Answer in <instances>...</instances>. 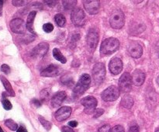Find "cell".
<instances>
[{
  "label": "cell",
  "instance_id": "43",
  "mask_svg": "<svg viewBox=\"0 0 159 132\" xmlns=\"http://www.w3.org/2000/svg\"><path fill=\"white\" fill-rule=\"evenodd\" d=\"M157 83H158V85H159V75L158 76V78H157Z\"/></svg>",
  "mask_w": 159,
  "mask_h": 132
},
{
  "label": "cell",
  "instance_id": "34",
  "mask_svg": "<svg viewBox=\"0 0 159 132\" xmlns=\"http://www.w3.org/2000/svg\"><path fill=\"white\" fill-rule=\"evenodd\" d=\"M104 113V110L102 109H96L94 112V118H98L102 116Z\"/></svg>",
  "mask_w": 159,
  "mask_h": 132
},
{
  "label": "cell",
  "instance_id": "29",
  "mask_svg": "<svg viewBox=\"0 0 159 132\" xmlns=\"http://www.w3.org/2000/svg\"><path fill=\"white\" fill-rule=\"evenodd\" d=\"M63 6L65 9H74V6H75L77 1H63Z\"/></svg>",
  "mask_w": 159,
  "mask_h": 132
},
{
  "label": "cell",
  "instance_id": "6",
  "mask_svg": "<svg viewBox=\"0 0 159 132\" xmlns=\"http://www.w3.org/2000/svg\"><path fill=\"white\" fill-rule=\"evenodd\" d=\"M98 42H99V34L94 29H91L88 33L86 37L87 49L90 53L94 52L96 48H97Z\"/></svg>",
  "mask_w": 159,
  "mask_h": 132
},
{
  "label": "cell",
  "instance_id": "25",
  "mask_svg": "<svg viewBox=\"0 0 159 132\" xmlns=\"http://www.w3.org/2000/svg\"><path fill=\"white\" fill-rule=\"evenodd\" d=\"M5 125H6L8 128H9L12 130H17V129L19 128L16 123L14 122V121L11 119L6 120V121H5Z\"/></svg>",
  "mask_w": 159,
  "mask_h": 132
},
{
  "label": "cell",
  "instance_id": "8",
  "mask_svg": "<svg viewBox=\"0 0 159 132\" xmlns=\"http://www.w3.org/2000/svg\"><path fill=\"white\" fill-rule=\"evenodd\" d=\"M71 20L73 24L77 26H82L85 23V15L84 11L80 8H75L71 14Z\"/></svg>",
  "mask_w": 159,
  "mask_h": 132
},
{
  "label": "cell",
  "instance_id": "20",
  "mask_svg": "<svg viewBox=\"0 0 159 132\" xmlns=\"http://www.w3.org/2000/svg\"><path fill=\"white\" fill-rule=\"evenodd\" d=\"M36 15H37L36 11H32V12H30L27 17V21H26V29L30 33L34 34V35H35V32H34V21L36 17Z\"/></svg>",
  "mask_w": 159,
  "mask_h": 132
},
{
  "label": "cell",
  "instance_id": "5",
  "mask_svg": "<svg viewBox=\"0 0 159 132\" xmlns=\"http://www.w3.org/2000/svg\"><path fill=\"white\" fill-rule=\"evenodd\" d=\"M106 76V68L103 63H96L93 69V78L95 83L99 85L103 82Z\"/></svg>",
  "mask_w": 159,
  "mask_h": 132
},
{
  "label": "cell",
  "instance_id": "38",
  "mask_svg": "<svg viewBox=\"0 0 159 132\" xmlns=\"http://www.w3.org/2000/svg\"><path fill=\"white\" fill-rule=\"evenodd\" d=\"M32 103L34 104V105L36 107H40V106H41V103H40V101H39L38 99H32Z\"/></svg>",
  "mask_w": 159,
  "mask_h": 132
},
{
  "label": "cell",
  "instance_id": "36",
  "mask_svg": "<svg viewBox=\"0 0 159 132\" xmlns=\"http://www.w3.org/2000/svg\"><path fill=\"white\" fill-rule=\"evenodd\" d=\"M12 3L15 6H22L25 4L24 1H12Z\"/></svg>",
  "mask_w": 159,
  "mask_h": 132
},
{
  "label": "cell",
  "instance_id": "35",
  "mask_svg": "<svg viewBox=\"0 0 159 132\" xmlns=\"http://www.w3.org/2000/svg\"><path fill=\"white\" fill-rule=\"evenodd\" d=\"M1 71L4 72L5 74H9L10 72V68L7 65H2L1 66Z\"/></svg>",
  "mask_w": 159,
  "mask_h": 132
},
{
  "label": "cell",
  "instance_id": "7",
  "mask_svg": "<svg viewBox=\"0 0 159 132\" xmlns=\"http://www.w3.org/2000/svg\"><path fill=\"white\" fill-rule=\"evenodd\" d=\"M132 77L128 72H124L120 76L118 82L119 89L123 93H129L132 89Z\"/></svg>",
  "mask_w": 159,
  "mask_h": 132
},
{
  "label": "cell",
  "instance_id": "42",
  "mask_svg": "<svg viewBox=\"0 0 159 132\" xmlns=\"http://www.w3.org/2000/svg\"><path fill=\"white\" fill-rule=\"evenodd\" d=\"M2 6H3V1L0 0V16L2 14Z\"/></svg>",
  "mask_w": 159,
  "mask_h": 132
},
{
  "label": "cell",
  "instance_id": "28",
  "mask_svg": "<svg viewBox=\"0 0 159 132\" xmlns=\"http://www.w3.org/2000/svg\"><path fill=\"white\" fill-rule=\"evenodd\" d=\"M39 121H40V124L43 125V127H44L47 130H51V126L52 125H51V123L50 122V121H46V120H45L43 117H42V116H39Z\"/></svg>",
  "mask_w": 159,
  "mask_h": 132
},
{
  "label": "cell",
  "instance_id": "26",
  "mask_svg": "<svg viewBox=\"0 0 159 132\" xmlns=\"http://www.w3.org/2000/svg\"><path fill=\"white\" fill-rule=\"evenodd\" d=\"M61 82L62 83L65 84L66 85H69L71 86V85H73V80H72V77H71L70 75H65L63 77L61 78Z\"/></svg>",
  "mask_w": 159,
  "mask_h": 132
},
{
  "label": "cell",
  "instance_id": "16",
  "mask_svg": "<svg viewBox=\"0 0 159 132\" xmlns=\"http://www.w3.org/2000/svg\"><path fill=\"white\" fill-rule=\"evenodd\" d=\"M146 102L148 107L151 109L154 108L159 102V95L154 90L148 92L146 95Z\"/></svg>",
  "mask_w": 159,
  "mask_h": 132
},
{
  "label": "cell",
  "instance_id": "1",
  "mask_svg": "<svg viewBox=\"0 0 159 132\" xmlns=\"http://www.w3.org/2000/svg\"><path fill=\"white\" fill-rule=\"evenodd\" d=\"M120 47L119 40L114 37H109L102 42L100 46V53L104 55H109L118 50Z\"/></svg>",
  "mask_w": 159,
  "mask_h": 132
},
{
  "label": "cell",
  "instance_id": "22",
  "mask_svg": "<svg viewBox=\"0 0 159 132\" xmlns=\"http://www.w3.org/2000/svg\"><path fill=\"white\" fill-rule=\"evenodd\" d=\"M121 105L127 109H130L133 107L134 105V99L130 95H126L122 98L121 100Z\"/></svg>",
  "mask_w": 159,
  "mask_h": 132
},
{
  "label": "cell",
  "instance_id": "39",
  "mask_svg": "<svg viewBox=\"0 0 159 132\" xmlns=\"http://www.w3.org/2000/svg\"><path fill=\"white\" fill-rule=\"evenodd\" d=\"M129 132H139V128H138V126L136 125L132 126V127H130V129H129Z\"/></svg>",
  "mask_w": 159,
  "mask_h": 132
},
{
  "label": "cell",
  "instance_id": "19",
  "mask_svg": "<svg viewBox=\"0 0 159 132\" xmlns=\"http://www.w3.org/2000/svg\"><path fill=\"white\" fill-rule=\"evenodd\" d=\"M67 95L66 93L64 91H60L57 92V93H55L54 96L51 98V105L53 107H58L61 105V103L63 102V101L65 100V98H66Z\"/></svg>",
  "mask_w": 159,
  "mask_h": 132
},
{
  "label": "cell",
  "instance_id": "10",
  "mask_svg": "<svg viewBox=\"0 0 159 132\" xmlns=\"http://www.w3.org/2000/svg\"><path fill=\"white\" fill-rule=\"evenodd\" d=\"M9 26H10L11 30L15 34H24L26 32V23H25V22L22 19L16 18L12 20L10 22Z\"/></svg>",
  "mask_w": 159,
  "mask_h": 132
},
{
  "label": "cell",
  "instance_id": "23",
  "mask_svg": "<svg viewBox=\"0 0 159 132\" xmlns=\"http://www.w3.org/2000/svg\"><path fill=\"white\" fill-rule=\"evenodd\" d=\"M53 56H54V57L56 60L59 61L61 62V63H66V58H65V56L61 54V52L60 50H59L58 48H54V49L53 50Z\"/></svg>",
  "mask_w": 159,
  "mask_h": 132
},
{
  "label": "cell",
  "instance_id": "30",
  "mask_svg": "<svg viewBox=\"0 0 159 132\" xmlns=\"http://www.w3.org/2000/svg\"><path fill=\"white\" fill-rule=\"evenodd\" d=\"M40 98L43 101H46L50 96V89H44L42 90L40 93Z\"/></svg>",
  "mask_w": 159,
  "mask_h": 132
},
{
  "label": "cell",
  "instance_id": "24",
  "mask_svg": "<svg viewBox=\"0 0 159 132\" xmlns=\"http://www.w3.org/2000/svg\"><path fill=\"white\" fill-rule=\"evenodd\" d=\"M54 20H55L57 26H63L65 24V23H66L65 17L61 13H58L57 14V15H55V16H54Z\"/></svg>",
  "mask_w": 159,
  "mask_h": 132
},
{
  "label": "cell",
  "instance_id": "4",
  "mask_svg": "<svg viewBox=\"0 0 159 132\" xmlns=\"http://www.w3.org/2000/svg\"><path fill=\"white\" fill-rule=\"evenodd\" d=\"M120 90L117 86L111 85L106 89L101 94V97L106 102H113L119 98L120 94Z\"/></svg>",
  "mask_w": 159,
  "mask_h": 132
},
{
  "label": "cell",
  "instance_id": "40",
  "mask_svg": "<svg viewBox=\"0 0 159 132\" xmlns=\"http://www.w3.org/2000/svg\"><path fill=\"white\" fill-rule=\"evenodd\" d=\"M68 126L71 127H76L78 126V122L76 121H71L68 122Z\"/></svg>",
  "mask_w": 159,
  "mask_h": 132
},
{
  "label": "cell",
  "instance_id": "3",
  "mask_svg": "<svg viewBox=\"0 0 159 132\" xmlns=\"http://www.w3.org/2000/svg\"><path fill=\"white\" fill-rule=\"evenodd\" d=\"M125 19H124V14L120 9L113 11L112 12L110 18V24L113 29L120 30L124 26Z\"/></svg>",
  "mask_w": 159,
  "mask_h": 132
},
{
  "label": "cell",
  "instance_id": "12",
  "mask_svg": "<svg viewBox=\"0 0 159 132\" xmlns=\"http://www.w3.org/2000/svg\"><path fill=\"white\" fill-rule=\"evenodd\" d=\"M49 50V44L48 43H40L34 48L32 51V55L35 57H42L48 53Z\"/></svg>",
  "mask_w": 159,
  "mask_h": 132
},
{
  "label": "cell",
  "instance_id": "18",
  "mask_svg": "<svg viewBox=\"0 0 159 132\" xmlns=\"http://www.w3.org/2000/svg\"><path fill=\"white\" fill-rule=\"evenodd\" d=\"M132 82L137 86H140L142 85L145 80V74L141 70L136 69L133 72L131 75Z\"/></svg>",
  "mask_w": 159,
  "mask_h": 132
},
{
  "label": "cell",
  "instance_id": "9",
  "mask_svg": "<svg viewBox=\"0 0 159 132\" xmlns=\"http://www.w3.org/2000/svg\"><path fill=\"white\" fill-rule=\"evenodd\" d=\"M81 103L85 107V112L87 114H92L96 110L97 106V99L93 96H86L82 99Z\"/></svg>",
  "mask_w": 159,
  "mask_h": 132
},
{
  "label": "cell",
  "instance_id": "27",
  "mask_svg": "<svg viewBox=\"0 0 159 132\" xmlns=\"http://www.w3.org/2000/svg\"><path fill=\"white\" fill-rule=\"evenodd\" d=\"M2 103L3 108L6 110H10L12 108V105L10 102V101L6 99L4 96H3L2 99Z\"/></svg>",
  "mask_w": 159,
  "mask_h": 132
},
{
  "label": "cell",
  "instance_id": "2",
  "mask_svg": "<svg viewBox=\"0 0 159 132\" xmlns=\"http://www.w3.org/2000/svg\"><path fill=\"white\" fill-rule=\"evenodd\" d=\"M92 82L91 76L89 74H83L79 79V82L76 84L75 86L74 87L73 93L76 96H81L83 94L87 89L89 87L90 83Z\"/></svg>",
  "mask_w": 159,
  "mask_h": 132
},
{
  "label": "cell",
  "instance_id": "37",
  "mask_svg": "<svg viewBox=\"0 0 159 132\" xmlns=\"http://www.w3.org/2000/svg\"><path fill=\"white\" fill-rule=\"evenodd\" d=\"M62 132H74V130H72V128H71L70 127H68V126H64L61 128Z\"/></svg>",
  "mask_w": 159,
  "mask_h": 132
},
{
  "label": "cell",
  "instance_id": "17",
  "mask_svg": "<svg viewBox=\"0 0 159 132\" xmlns=\"http://www.w3.org/2000/svg\"><path fill=\"white\" fill-rule=\"evenodd\" d=\"M60 74V70L57 65H50L43 70L40 73V75L43 77H54Z\"/></svg>",
  "mask_w": 159,
  "mask_h": 132
},
{
  "label": "cell",
  "instance_id": "33",
  "mask_svg": "<svg viewBox=\"0 0 159 132\" xmlns=\"http://www.w3.org/2000/svg\"><path fill=\"white\" fill-rule=\"evenodd\" d=\"M110 130H111L110 126L109 124H106V125H103L101 127H99L98 132H110Z\"/></svg>",
  "mask_w": 159,
  "mask_h": 132
},
{
  "label": "cell",
  "instance_id": "14",
  "mask_svg": "<svg viewBox=\"0 0 159 132\" xmlns=\"http://www.w3.org/2000/svg\"><path fill=\"white\" fill-rule=\"evenodd\" d=\"M110 71L113 75H118L123 70V62L119 57H113L109 65Z\"/></svg>",
  "mask_w": 159,
  "mask_h": 132
},
{
  "label": "cell",
  "instance_id": "44",
  "mask_svg": "<svg viewBox=\"0 0 159 132\" xmlns=\"http://www.w3.org/2000/svg\"><path fill=\"white\" fill-rule=\"evenodd\" d=\"M0 132H4V130H3L2 129L1 127H0Z\"/></svg>",
  "mask_w": 159,
  "mask_h": 132
},
{
  "label": "cell",
  "instance_id": "13",
  "mask_svg": "<svg viewBox=\"0 0 159 132\" xmlns=\"http://www.w3.org/2000/svg\"><path fill=\"white\" fill-rule=\"evenodd\" d=\"M71 113V108L70 107H62L56 111L54 116L57 121H65L70 116Z\"/></svg>",
  "mask_w": 159,
  "mask_h": 132
},
{
  "label": "cell",
  "instance_id": "21",
  "mask_svg": "<svg viewBox=\"0 0 159 132\" xmlns=\"http://www.w3.org/2000/svg\"><path fill=\"white\" fill-rule=\"evenodd\" d=\"M0 79H1L3 85H4L5 89H6V92H7L8 95L11 96H15V93L13 91V89H12V85H11L10 82L2 75H0Z\"/></svg>",
  "mask_w": 159,
  "mask_h": 132
},
{
  "label": "cell",
  "instance_id": "11",
  "mask_svg": "<svg viewBox=\"0 0 159 132\" xmlns=\"http://www.w3.org/2000/svg\"><path fill=\"white\" fill-rule=\"evenodd\" d=\"M129 54L134 58H139L143 54V48L137 41H131L128 47Z\"/></svg>",
  "mask_w": 159,
  "mask_h": 132
},
{
  "label": "cell",
  "instance_id": "31",
  "mask_svg": "<svg viewBox=\"0 0 159 132\" xmlns=\"http://www.w3.org/2000/svg\"><path fill=\"white\" fill-rule=\"evenodd\" d=\"M43 30L46 33H51V31L54 30V26L50 23H45V24H43Z\"/></svg>",
  "mask_w": 159,
  "mask_h": 132
},
{
  "label": "cell",
  "instance_id": "45",
  "mask_svg": "<svg viewBox=\"0 0 159 132\" xmlns=\"http://www.w3.org/2000/svg\"><path fill=\"white\" fill-rule=\"evenodd\" d=\"M155 132H159V127H158V128L156 129V130H155Z\"/></svg>",
  "mask_w": 159,
  "mask_h": 132
},
{
  "label": "cell",
  "instance_id": "15",
  "mask_svg": "<svg viewBox=\"0 0 159 132\" xmlns=\"http://www.w3.org/2000/svg\"><path fill=\"white\" fill-rule=\"evenodd\" d=\"M84 7L85 10L91 15H95L99 12V1L91 0V1H84Z\"/></svg>",
  "mask_w": 159,
  "mask_h": 132
},
{
  "label": "cell",
  "instance_id": "32",
  "mask_svg": "<svg viewBox=\"0 0 159 132\" xmlns=\"http://www.w3.org/2000/svg\"><path fill=\"white\" fill-rule=\"evenodd\" d=\"M110 132H125L124 128L121 125H116L110 130Z\"/></svg>",
  "mask_w": 159,
  "mask_h": 132
},
{
  "label": "cell",
  "instance_id": "41",
  "mask_svg": "<svg viewBox=\"0 0 159 132\" xmlns=\"http://www.w3.org/2000/svg\"><path fill=\"white\" fill-rule=\"evenodd\" d=\"M16 132H27V130H26L24 127H23V126H20V127L17 129Z\"/></svg>",
  "mask_w": 159,
  "mask_h": 132
}]
</instances>
